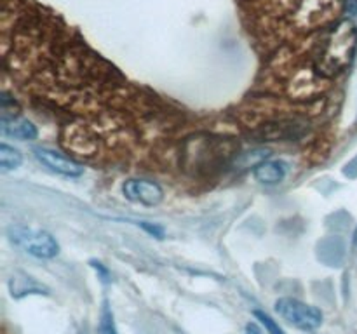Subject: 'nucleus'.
I'll list each match as a JSON object with an SVG mask.
<instances>
[{"mask_svg": "<svg viewBox=\"0 0 357 334\" xmlns=\"http://www.w3.org/2000/svg\"><path fill=\"white\" fill-rule=\"evenodd\" d=\"M345 9L351 16H357V0H345Z\"/></svg>", "mask_w": 357, "mask_h": 334, "instance_id": "obj_15", "label": "nucleus"}, {"mask_svg": "<svg viewBox=\"0 0 357 334\" xmlns=\"http://www.w3.org/2000/svg\"><path fill=\"white\" fill-rule=\"evenodd\" d=\"M275 312L282 320L302 331L317 329V327H321L324 319L323 312L319 308L309 305V303L300 301L296 298H289V296L279 298L275 301Z\"/></svg>", "mask_w": 357, "mask_h": 334, "instance_id": "obj_4", "label": "nucleus"}, {"mask_svg": "<svg viewBox=\"0 0 357 334\" xmlns=\"http://www.w3.org/2000/svg\"><path fill=\"white\" fill-rule=\"evenodd\" d=\"M98 333L100 334H119L117 327H115L114 312H112L108 299H105L103 306H101L100 320H98Z\"/></svg>", "mask_w": 357, "mask_h": 334, "instance_id": "obj_11", "label": "nucleus"}, {"mask_svg": "<svg viewBox=\"0 0 357 334\" xmlns=\"http://www.w3.org/2000/svg\"><path fill=\"white\" fill-rule=\"evenodd\" d=\"M357 51V28L344 19L324 33L314 52V68L321 77H335L347 70Z\"/></svg>", "mask_w": 357, "mask_h": 334, "instance_id": "obj_1", "label": "nucleus"}, {"mask_svg": "<svg viewBox=\"0 0 357 334\" xmlns=\"http://www.w3.org/2000/svg\"><path fill=\"white\" fill-rule=\"evenodd\" d=\"M93 267L96 268L98 273L101 275V280H103V282H110V271H108L107 268L103 267V264H101V263H96V261H93Z\"/></svg>", "mask_w": 357, "mask_h": 334, "instance_id": "obj_14", "label": "nucleus"}, {"mask_svg": "<svg viewBox=\"0 0 357 334\" xmlns=\"http://www.w3.org/2000/svg\"><path fill=\"white\" fill-rule=\"evenodd\" d=\"M9 289L13 298L20 299L28 294H45L47 289L26 273H14L9 280Z\"/></svg>", "mask_w": 357, "mask_h": 334, "instance_id": "obj_9", "label": "nucleus"}, {"mask_svg": "<svg viewBox=\"0 0 357 334\" xmlns=\"http://www.w3.org/2000/svg\"><path fill=\"white\" fill-rule=\"evenodd\" d=\"M142 228L145 230V232H149L150 235L157 237V239H162L164 237L162 226H159V225H152V223H142Z\"/></svg>", "mask_w": 357, "mask_h": 334, "instance_id": "obj_13", "label": "nucleus"}, {"mask_svg": "<svg viewBox=\"0 0 357 334\" xmlns=\"http://www.w3.org/2000/svg\"><path fill=\"white\" fill-rule=\"evenodd\" d=\"M246 334H264V331H261L255 322H250L246 326Z\"/></svg>", "mask_w": 357, "mask_h": 334, "instance_id": "obj_16", "label": "nucleus"}, {"mask_svg": "<svg viewBox=\"0 0 357 334\" xmlns=\"http://www.w3.org/2000/svg\"><path fill=\"white\" fill-rule=\"evenodd\" d=\"M236 152V145L223 139H195L194 148L187 145L185 155L188 159V166H195L197 169H211L218 164H225L230 155Z\"/></svg>", "mask_w": 357, "mask_h": 334, "instance_id": "obj_3", "label": "nucleus"}, {"mask_svg": "<svg viewBox=\"0 0 357 334\" xmlns=\"http://www.w3.org/2000/svg\"><path fill=\"white\" fill-rule=\"evenodd\" d=\"M2 134L20 141H31L38 136L37 127L31 120L21 115H2Z\"/></svg>", "mask_w": 357, "mask_h": 334, "instance_id": "obj_7", "label": "nucleus"}, {"mask_svg": "<svg viewBox=\"0 0 357 334\" xmlns=\"http://www.w3.org/2000/svg\"><path fill=\"white\" fill-rule=\"evenodd\" d=\"M286 173H288V164L284 160H265L253 169V176L264 184L281 183L286 177Z\"/></svg>", "mask_w": 357, "mask_h": 334, "instance_id": "obj_8", "label": "nucleus"}, {"mask_svg": "<svg viewBox=\"0 0 357 334\" xmlns=\"http://www.w3.org/2000/svg\"><path fill=\"white\" fill-rule=\"evenodd\" d=\"M255 317H257V320H260V324L264 326V329L267 331V334H286L284 331H282V327L279 326L268 313L261 312V310H255Z\"/></svg>", "mask_w": 357, "mask_h": 334, "instance_id": "obj_12", "label": "nucleus"}, {"mask_svg": "<svg viewBox=\"0 0 357 334\" xmlns=\"http://www.w3.org/2000/svg\"><path fill=\"white\" fill-rule=\"evenodd\" d=\"M33 155L42 166H45L52 173L59 174V176L79 177L84 174V167L80 164H77L75 160L63 155V153L56 152V150L45 148V146H37V148H33Z\"/></svg>", "mask_w": 357, "mask_h": 334, "instance_id": "obj_6", "label": "nucleus"}, {"mask_svg": "<svg viewBox=\"0 0 357 334\" xmlns=\"http://www.w3.org/2000/svg\"><path fill=\"white\" fill-rule=\"evenodd\" d=\"M354 242H356V246H357V230H356V233H354Z\"/></svg>", "mask_w": 357, "mask_h": 334, "instance_id": "obj_17", "label": "nucleus"}, {"mask_svg": "<svg viewBox=\"0 0 357 334\" xmlns=\"http://www.w3.org/2000/svg\"><path fill=\"white\" fill-rule=\"evenodd\" d=\"M23 162V155L20 153V150H16L14 146L2 143L0 145V170L2 173H9V170L17 169Z\"/></svg>", "mask_w": 357, "mask_h": 334, "instance_id": "obj_10", "label": "nucleus"}, {"mask_svg": "<svg viewBox=\"0 0 357 334\" xmlns=\"http://www.w3.org/2000/svg\"><path fill=\"white\" fill-rule=\"evenodd\" d=\"M122 195L129 202L146 205V207H155L164 200V190L155 181L142 180V177H131V180L122 183Z\"/></svg>", "mask_w": 357, "mask_h": 334, "instance_id": "obj_5", "label": "nucleus"}, {"mask_svg": "<svg viewBox=\"0 0 357 334\" xmlns=\"http://www.w3.org/2000/svg\"><path fill=\"white\" fill-rule=\"evenodd\" d=\"M9 239L14 246L38 260H51L59 254L58 240L45 230L16 225L9 228Z\"/></svg>", "mask_w": 357, "mask_h": 334, "instance_id": "obj_2", "label": "nucleus"}]
</instances>
